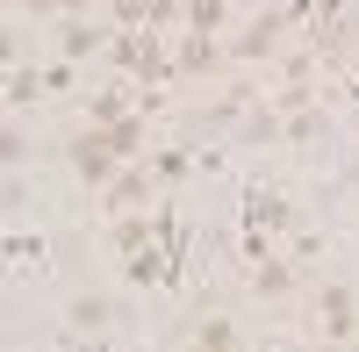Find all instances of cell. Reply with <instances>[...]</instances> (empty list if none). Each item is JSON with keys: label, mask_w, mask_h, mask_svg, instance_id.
Masks as SVG:
<instances>
[{"label": "cell", "mask_w": 359, "mask_h": 352, "mask_svg": "<svg viewBox=\"0 0 359 352\" xmlns=\"http://www.w3.org/2000/svg\"><path fill=\"white\" fill-rule=\"evenodd\" d=\"M65 158H72V172H79V180L94 187V194H101V187H108V180H115V172H123V165H130V158H123V151H115V144H108V130H101V123L72 130Z\"/></svg>", "instance_id": "obj_1"}, {"label": "cell", "mask_w": 359, "mask_h": 352, "mask_svg": "<svg viewBox=\"0 0 359 352\" xmlns=\"http://www.w3.org/2000/svg\"><path fill=\"white\" fill-rule=\"evenodd\" d=\"M151 194H158V172L144 165V158H130V165L101 187V216H108V223H115V216H137V209H151Z\"/></svg>", "instance_id": "obj_2"}, {"label": "cell", "mask_w": 359, "mask_h": 352, "mask_svg": "<svg viewBox=\"0 0 359 352\" xmlns=\"http://www.w3.org/2000/svg\"><path fill=\"white\" fill-rule=\"evenodd\" d=\"M316 331L331 338V345H352V338H359V287H352V280L316 287Z\"/></svg>", "instance_id": "obj_3"}, {"label": "cell", "mask_w": 359, "mask_h": 352, "mask_svg": "<svg viewBox=\"0 0 359 352\" xmlns=\"http://www.w3.org/2000/svg\"><path fill=\"white\" fill-rule=\"evenodd\" d=\"M223 57H230V50H223L216 36H180V43H172V79H216Z\"/></svg>", "instance_id": "obj_4"}, {"label": "cell", "mask_w": 359, "mask_h": 352, "mask_svg": "<svg viewBox=\"0 0 359 352\" xmlns=\"http://www.w3.org/2000/svg\"><path fill=\"white\" fill-rule=\"evenodd\" d=\"M101 43H115V22H86V15L57 22V50H65V57H94Z\"/></svg>", "instance_id": "obj_5"}, {"label": "cell", "mask_w": 359, "mask_h": 352, "mask_svg": "<svg viewBox=\"0 0 359 352\" xmlns=\"http://www.w3.org/2000/svg\"><path fill=\"white\" fill-rule=\"evenodd\" d=\"M245 287H252L259 302H280V295H294V287H302V266H294V259H259Z\"/></svg>", "instance_id": "obj_6"}, {"label": "cell", "mask_w": 359, "mask_h": 352, "mask_svg": "<svg viewBox=\"0 0 359 352\" xmlns=\"http://www.w3.org/2000/svg\"><path fill=\"white\" fill-rule=\"evenodd\" d=\"M280 29H287V15H259L252 29H237V43H230V57H273V43H280Z\"/></svg>", "instance_id": "obj_7"}, {"label": "cell", "mask_w": 359, "mask_h": 352, "mask_svg": "<svg viewBox=\"0 0 359 352\" xmlns=\"http://www.w3.org/2000/svg\"><path fill=\"white\" fill-rule=\"evenodd\" d=\"M108 316H115V309H108V295H72V302H65V324H72V331H86V338L108 331Z\"/></svg>", "instance_id": "obj_8"}, {"label": "cell", "mask_w": 359, "mask_h": 352, "mask_svg": "<svg viewBox=\"0 0 359 352\" xmlns=\"http://www.w3.org/2000/svg\"><path fill=\"white\" fill-rule=\"evenodd\" d=\"M187 36H223V22H230V0H187Z\"/></svg>", "instance_id": "obj_9"}, {"label": "cell", "mask_w": 359, "mask_h": 352, "mask_svg": "<svg viewBox=\"0 0 359 352\" xmlns=\"http://www.w3.org/2000/svg\"><path fill=\"white\" fill-rule=\"evenodd\" d=\"M187 338H194V345H216V352H230V345H245V331H237L230 316H194V324H187Z\"/></svg>", "instance_id": "obj_10"}, {"label": "cell", "mask_w": 359, "mask_h": 352, "mask_svg": "<svg viewBox=\"0 0 359 352\" xmlns=\"http://www.w3.org/2000/svg\"><path fill=\"white\" fill-rule=\"evenodd\" d=\"M280 115H287V144H316V137H323V115H316L309 101H302V108H280Z\"/></svg>", "instance_id": "obj_11"}, {"label": "cell", "mask_w": 359, "mask_h": 352, "mask_svg": "<svg viewBox=\"0 0 359 352\" xmlns=\"http://www.w3.org/2000/svg\"><path fill=\"white\" fill-rule=\"evenodd\" d=\"M108 22L115 29H144L151 22V0H108Z\"/></svg>", "instance_id": "obj_12"}, {"label": "cell", "mask_w": 359, "mask_h": 352, "mask_svg": "<svg viewBox=\"0 0 359 352\" xmlns=\"http://www.w3.org/2000/svg\"><path fill=\"white\" fill-rule=\"evenodd\" d=\"M187 165H194L187 151H158V158H151V172H158V187H180V180H187Z\"/></svg>", "instance_id": "obj_13"}]
</instances>
